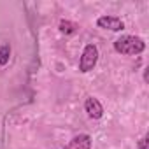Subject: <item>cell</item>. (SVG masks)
Returning <instances> with one entry per match:
<instances>
[{
	"instance_id": "obj_1",
	"label": "cell",
	"mask_w": 149,
	"mask_h": 149,
	"mask_svg": "<svg viewBox=\"0 0 149 149\" xmlns=\"http://www.w3.org/2000/svg\"><path fill=\"white\" fill-rule=\"evenodd\" d=\"M114 49L121 54H140L144 49H146V42L140 39V37H135V35H123L119 37L116 42H114Z\"/></svg>"
},
{
	"instance_id": "obj_2",
	"label": "cell",
	"mask_w": 149,
	"mask_h": 149,
	"mask_svg": "<svg viewBox=\"0 0 149 149\" xmlns=\"http://www.w3.org/2000/svg\"><path fill=\"white\" fill-rule=\"evenodd\" d=\"M97 61H98V47L95 44H88L83 49V54H81V60H79V70L86 74V72L93 70Z\"/></svg>"
},
{
	"instance_id": "obj_3",
	"label": "cell",
	"mask_w": 149,
	"mask_h": 149,
	"mask_svg": "<svg viewBox=\"0 0 149 149\" xmlns=\"http://www.w3.org/2000/svg\"><path fill=\"white\" fill-rule=\"evenodd\" d=\"M97 25L104 30H111V32H121L125 28V23L118 18V16H102L97 19Z\"/></svg>"
},
{
	"instance_id": "obj_4",
	"label": "cell",
	"mask_w": 149,
	"mask_h": 149,
	"mask_svg": "<svg viewBox=\"0 0 149 149\" xmlns=\"http://www.w3.org/2000/svg\"><path fill=\"white\" fill-rule=\"evenodd\" d=\"M84 111H86L88 116L93 118V119H100V118L104 116V107H102V104L98 102V98H95V97H88V98H86V102H84Z\"/></svg>"
},
{
	"instance_id": "obj_5",
	"label": "cell",
	"mask_w": 149,
	"mask_h": 149,
	"mask_svg": "<svg viewBox=\"0 0 149 149\" xmlns=\"http://www.w3.org/2000/svg\"><path fill=\"white\" fill-rule=\"evenodd\" d=\"M91 144H93V140H91V137L88 133H79V135L74 137L63 149H91Z\"/></svg>"
},
{
	"instance_id": "obj_6",
	"label": "cell",
	"mask_w": 149,
	"mask_h": 149,
	"mask_svg": "<svg viewBox=\"0 0 149 149\" xmlns=\"http://www.w3.org/2000/svg\"><path fill=\"white\" fill-rule=\"evenodd\" d=\"M58 28H60L61 33L70 35V33H74V32L77 30V25H76V23H72V21H68V19H61L60 25H58Z\"/></svg>"
},
{
	"instance_id": "obj_7",
	"label": "cell",
	"mask_w": 149,
	"mask_h": 149,
	"mask_svg": "<svg viewBox=\"0 0 149 149\" xmlns=\"http://www.w3.org/2000/svg\"><path fill=\"white\" fill-rule=\"evenodd\" d=\"M9 58H11V46L9 44L0 46V67L7 65L9 63Z\"/></svg>"
},
{
	"instance_id": "obj_8",
	"label": "cell",
	"mask_w": 149,
	"mask_h": 149,
	"mask_svg": "<svg viewBox=\"0 0 149 149\" xmlns=\"http://www.w3.org/2000/svg\"><path fill=\"white\" fill-rule=\"evenodd\" d=\"M147 144H149V133H146L140 140H139V144H137V149H147Z\"/></svg>"
}]
</instances>
